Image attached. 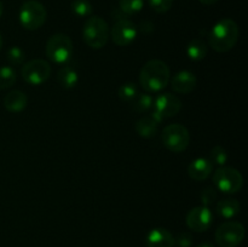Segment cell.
Masks as SVG:
<instances>
[{
    "mask_svg": "<svg viewBox=\"0 0 248 247\" xmlns=\"http://www.w3.org/2000/svg\"><path fill=\"white\" fill-rule=\"evenodd\" d=\"M239 40V26L230 18L217 22L208 34V44L216 52H228Z\"/></svg>",
    "mask_w": 248,
    "mask_h": 247,
    "instance_id": "6da1fadb",
    "label": "cell"
},
{
    "mask_svg": "<svg viewBox=\"0 0 248 247\" xmlns=\"http://www.w3.org/2000/svg\"><path fill=\"white\" fill-rule=\"evenodd\" d=\"M169 65L160 60L148 61L140 73V84L147 92H159L169 85Z\"/></svg>",
    "mask_w": 248,
    "mask_h": 247,
    "instance_id": "7a4b0ae2",
    "label": "cell"
},
{
    "mask_svg": "<svg viewBox=\"0 0 248 247\" xmlns=\"http://www.w3.org/2000/svg\"><path fill=\"white\" fill-rule=\"evenodd\" d=\"M109 27L103 18L91 16L85 21L82 27V38L89 47L99 50L106 46L109 39Z\"/></svg>",
    "mask_w": 248,
    "mask_h": 247,
    "instance_id": "3957f363",
    "label": "cell"
},
{
    "mask_svg": "<svg viewBox=\"0 0 248 247\" xmlns=\"http://www.w3.org/2000/svg\"><path fill=\"white\" fill-rule=\"evenodd\" d=\"M46 56L57 64H64L73 55V41L67 34H53L46 43Z\"/></svg>",
    "mask_w": 248,
    "mask_h": 247,
    "instance_id": "277c9868",
    "label": "cell"
},
{
    "mask_svg": "<svg viewBox=\"0 0 248 247\" xmlns=\"http://www.w3.org/2000/svg\"><path fill=\"white\" fill-rule=\"evenodd\" d=\"M213 183L218 190L225 194H236L244 185V177L239 170L229 166H220L213 173Z\"/></svg>",
    "mask_w": 248,
    "mask_h": 247,
    "instance_id": "5b68a950",
    "label": "cell"
},
{
    "mask_svg": "<svg viewBox=\"0 0 248 247\" xmlns=\"http://www.w3.org/2000/svg\"><path fill=\"white\" fill-rule=\"evenodd\" d=\"M161 142L171 152L182 153L190 143V135L186 126L181 124H171L162 130Z\"/></svg>",
    "mask_w": 248,
    "mask_h": 247,
    "instance_id": "8992f818",
    "label": "cell"
},
{
    "mask_svg": "<svg viewBox=\"0 0 248 247\" xmlns=\"http://www.w3.org/2000/svg\"><path fill=\"white\" fill-rule=\"evenodd\" d=\"M46 9L36 0L26 1L19 9V22L27 31H36L46 21Z\"/></svg>",
    "mask_w": 248,
    "mask_h": 247,
    "instance_id": "52a82bcc",
    "label": "cell"
},
{
    "mask_svg": "<svg viewBox=\"0 0 248 247\" xmlns=\"http://www.w3.org/2000/svg\"><path fill=\"white\" fill-rule=\"evenodd\" d=\"M246 230L239 222H225L216 230V242L219 247H237L245 239Z\"/></svg>",
    "mask_w": 248,
    "mask_h": 247,
    "instance_id": "ba28073f",
    "label": "cell"
},
{
    "mask_svg": "<svg viewBox=\"0 0 248 247\" xmlns=\"http://www.w3.org/2000/svg\"><path fill=\"white\" fill-rule=\"evenodd\" d=\"M153 113L152 116L160 123L165 119L176 116L182 109V102L177 96L171 93H162L155 98L153 103Z\"/></svg>",
    "mask_w": 248,
    "mask_h": 247,
    "instance_id": "9c48e42d",
    "label": "cell"
},
{
    "mask_svg": "<svg viewBox=\"0 0 248 247\" xmlns=\"http://www.w3.org/2000/svg\"><path fill=\"white\" fill-rule=\"evenodd\" d=\"M21 74L27 84L38 86L50 79L51 65L44 60H31L24 63Z\"/></svg>",
    "mask_w": 248,
    "mask_h": 247,
    "instance_id": "30bf717a",
    "label": "cell"
},
{
    "mask_svg": "<svg viewBox=\"0 0 248 247\" xmlns=\"http://www.w3.org/2000/svg\"><path fill=\"white\" fill-rule=\"evenodd\" d=\"M138 34V29L133 22L123 18L115 22L111 31H109V36L118 46H128L136 40Z\"/></svg>",
    "mask_w": 248,
    "mask_h": 247,
    "instance_id": "8fae6325",
    "label": "cell"
},
{
    "mask_svg": "<svg viewBox=\"0 0 248 247\" xmlns=\"http://www.w3.org/2000/svg\"><path fill=\"white\" fill-rule=\"evenodd\" d=\"M212 219V212L208 210V207L198 206V207H194L189 211L188 215H186V222L189 229L193 230V232H203L211 227Z\"/></svg>",
    "mask_w": 248,
    "mask_h": 247,
    "instance_id": "7c38bea8",
    "label": "cell"
},
{
    "mask_svg": "<svg viewBox=\"0 0 248 247\" xmlns=\"http://www.w3.org/2000/svg\"><path fill=\"white\" fill-rule=\"evenodd\" d=\"M196 84H198V79H196L195 74L189 70H181V72L176 73L171 79V86L173 91L182 94H188L193 92L195 90Z\"/></svg>",
    "mask_w": 248,
    "mask_h": 247,
    "instance_id": "4fadbf2b",
    "label": "cell"
},
{
    "mask_svg": "<svg viewBox=\"0 0 248 247\" xmlns=\"http://www.w3.org/2000/svg\"><path fill=\"white\" fill-rule=\"evenodd\" d=\"M145 244L147 247H173L174 236L165 228H155L148 232Z\"/></svg>",
    "mask_w": 248,
    "mask_h": 247,
    "instance_id": "5bb4252c",
    "label": "cell"
},
{
    "mask_svg": "<svg viewBox=\"0 0 248 247\" xmlns=\"http://www.w3.org/2000/svg\"><path fill=\"white\" fill-rule=\"evenodd\" d=\"M213 165L211 164L210 160L205 157H199V159L193 160L188 166V174L194 181H205L212 173Z\"/></svg>",
    "mask_w": 248,
    "mask_h": 247,
    "instance_id": "9a60e30c",
    "label": "cell"
},
{
    "mask_svg": "<svg viewBox=\"0 0 248 247\" xmlns=\"http://www.w3.org/2000/svg\"><path fill=\"white\" fill-rule=\"evenodd\" d=\"M27 98L26 93L19 90H14L10 91L6 96L4 97V107L10 113H19L27 107Z\"/></svg>",
    "mask_w": 248,
    "mask_h": 247,
    "instance_id": "2e32d148",
    "label": "cell"
},
{
    "mask_svg": "<svg viewBox=\"0 0 248 247\" xmlns=\"http://www.w3.org/2000/svg\"><path fill=\"white\" fill-rule=\"evenodd\" d=\"M159 130V123L152 115L143 116L136 123V132L143 138L154 137Z\"/></svg>",
    "mask_w": 248,
    "mask_h": 247,
    "instance_id": "e0dca14e",
    "label": "cell"
},
{
    "mask_svg": "<svg viewBox=\"0 0 248 247\" xmlns=\"http://www.w3.org/2000/svg\"><path fill=\"white\" fill-rule=\"evenodd\" d=\"M57 81L64 89H73L79 81V75L77 69L72 65H64L57 73Z\"/></svg>",
    "mask_w": 248,
    "mask_h": 247,
    "instance_id": "ac0fdd59",
    "label": "cell"
},
{
    "mask_svg": "<svg viewBox=\"0 0 248 247\" xmlns=\"http://www.w3.org/2000/svg\"><path fill=\"white\" fill-rule=\"evenodd\" d=\"M207 44L202 40V39H193L190 43L188 44L186 47V55L190 60L193 61H202L203 58L207 56Z\"/></svg>",
    "mask_w": 248,
    "mask_h": 247,
    "instance_id": "d6986e66",
    "label": "cell"
},
{
    "mask_svg": "<svg viewBox=\"0 0 248 247\" xmlns=\"http://www.w3.org/2000/svg\"><path fill=\"white\" fill-rule=\"evenodd\" d=\"M240 208H241V206L236 199H223L217 203V212L227 219L239 215Z\"/></svg>",
    "mask_w": 248,
    "mask_h": 247,
    "instance_id": "ffe728a7",
    "label": "cell"
},
{
    "mask_svg": "<svg viewBox=\"0 0 248 247\" xmlns=\"http://www.w3.org/2000/svg\"><path fill=\"white\" fill-rule=\"evenodd\" d=\"M131 103H132V109L136 113H145L153 107L154 99L149 93H138Z\"/></svg>",
    "mask_w": 248,
    "mask_h": 247,
    "instance_id": "44dd1931",
    "label": "cell"
},
{
    "mask_svg": "<svg viewBox=\"0 0 248 247\" xmlns=\"http://www.w3.org/2000/svg\"><path fill=\"white\" fill-rule=\"evenodd\" d=\"M17 74L12 67L0 68V90H6L16 82Z\"/></svg>",
    "mask_w": 248,
    "mask_h": 247,
    "instance_id": "7402d4cb",
    "label": "cell"
},
{
    "mask_svg": "<svg viewBox=\"0 0 248 247\" xmlns=\"http://www.w3.org/2000/svg\"><path fill=\"white\" fill-rule=\"evenodd\" d=\"M118 94L119 97H120V99H123L124 102H132L138 94L137 85L133 84V82H126V84H123L119 87Z\"/></svg>",
    "mask_w": 248,
    "mask_h": 247,
    "instance_id": "603a6c76",
    "label": "cell"
},
{
    "mask_svg": "<svg viewBox=\"0 0 248 247\" xmlns=\"http://www.w3.org/2000/svg\"><path fill=\"white\" fill-rule=\"evenodd\" d=\"M208 160L212 165H219V166H224L228 161V153L220 145H216L211 149L210 154H208Z\"/></svg>",
    "mask_w": 248,
    "mask_h": 247,
    "instance_id": "cb8c5ba5",
    "label": "cell"
},
{
    "mask_svg": "<svg viewBox=\"0 0 248 247\" xmlns=\"http://www.w3.org/2000/svg\"><path fill=\"white\" fill-rule=\"evenodd\" d=\"M70 7H72L73 14L77 15L78 17L90 16L92 14V10H93L89 0H74Z\"/></svg>",
    "mask_w": 248,
    "mask_h": 247,
    "instance_id": "d4e9b609",
    "label": "cell"
},
{
    "mask_svg": "<svg viewBox=\"0 0 248 247\" xmlns=\"http://www.w3.org/2000/svg\"><path fill=\"white\" fill-rule=\"evenodd\" d=\"M6 58L7 62L11 65H19L23 64L24 60H26V53H24V51L22 50L21 47H18V46H12V47H10L9 50H7Z\"/></svg>",
    "mask_w": 248,
    "mask_h": 247,
    "instance_id": "484cf974",
    "label": "cell"
},
{
    "mask_svg": "<svg viewBox=\"0 0 248 247\" xmlns=\"http://www.w3.org/2000/svg\"><path fill=\"white\" fill-rule=\"evenodd\" d=\"M120 10L126 15H133L143 9V0H120Z\"/></svg>",
    "mask_w": 248,
    "mask_h": 247,
    "instance_id": "4316f807",
    "label": "cell"
},
{
    "mask_svg": "<svg viewBox=\"0 0 248 247\" xmlns=\"http://www.w3.org/2000/svg\"><path fill=\"white\" fill-rule=\"evenodd\" d=\"M149 5L155 12L164 14L171 9L173 5V0H149Z\"/></svg>",
    "mask_w": 248,
    "mask_h": 247,
    "instance_id": "83f0119b",
    "label": "cell"
},
{
    "mask_svg": "<svg viewBox=\"0 0 248 247\" xmlns=\"http://www.w3.org/2000/svg\"><path fill=\"white\" fill-rule=\"evenodd\" d=\"M200 199L201 202H202V206L207 207V206L212 205V203L215 202L216 199H217V193H216L215 189L208 186V188L203 189V191L200 195Z\"/></svg>",
    "mask_w": 248,
    "mask_h": 247,
    "instance_id": "f1b7e54d",
    "label": "cell"
},
{
    "mask_svg": "<svg viewBox=\"0 0 248 247\" xmlns=\"http://www.w3.org/2000/svg\"><path fill=\"white\" fill-rule=\"evenodd\" d=\"M178 247H190L193 245V236L189 232H181L177 237H174V246Z\"/></svg>",
    "mask_w": 248,
    "mask_h": 247,
    "instance_id": "f546056e",
    "label": "cell"
},
{
    "mask_svg": "<svg viewBox=\"0 0 248 247\" xmlns=\"http://www.w3.org/2000/svg\"><path fill=\"white\" fill-rule=\"evenodd\" d=\"M199 1L203 5H213V4H216L217 1H219V0H199Z\"/></svg>",
    "mask_w": 248,
    "mask_h": 247,
    "instance_id": "4dcf8cb0",
    "label": "cell"
},
{
    "mask_svg": "<svg viewBox=\"0 0 248 247\" xmlns=\"http://www.w3.org/2000/svg\"><path fill=\"white\" fill-rule=\"evenodd\" d=\"M196 247H215V246H213V245L211 244V242H202V244L198 245V246H196Z\"/></svg>",
    "mask_w": 248,
    "mask_h": 247,
    "instance_id": "1f68e13d",
    "label": "cell"
},
{
    "mask_svg": "<svg viewBox=\"0 0 248 247\" xmlns=\"http://www.w3.org/2000/svg\"><path fill=\"white\" fill-rule=\"evenodd\" d=\"M2 11H4V5H2V2L0 1V17H1Z\"/></svg>",
    "mask_w": 248,
    "mask_h": 247,
    "instance_id": "d6a6232c",
    "label": "cell"
},
{
    "mask_svg": "<svg viewBox=\"0 0 248 247\" xmlns=\"http://www.w3.org/2000/svg\"><path fill=\"white\" fill-rule=\"evenodd\" d=\"M2 47V38H1V34H0V50Z\"/></svg>",
    "mask_w": 248,
    "mask_h": 247,
    "instance_id": "836d02e7",
    "label": "cell"
}]
</instances>
